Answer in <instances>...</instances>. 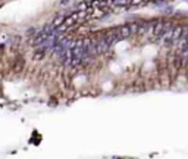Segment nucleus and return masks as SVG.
Wrapping results in <instances>:
<instances>
[{
	"mask_svg": "<svg viewBox=\"0 0 188 159\" xmlns=\"http://www.w3.org/2000/svg\"><path fill=\"white\" fill-rule=\"evenodd\" d=\"M144 0H129V5H132V6H138V5H141Z\"/></svg>",
	"mask_w": 188,
	"mask_h": 159,
	"instance_id": "6e6552de",
	"label": "nucleus"
},
{
	"mask_svg": "<svg viewBox=\"0 0 188 159\" xmlns=\"http://www.w3.org/2000/svg\"><path fill=\"white\" fill-rule=\"evenodd\" d=\"M144 2H154V0H144Z\"/></svg>",
	"mask_w": 188,
	"mask_h": 159,
	"instance_id": "9d476101",
	"label": "nucleus"
},
{
	"mask_svg": "<svg viewBox=\"0 0 188 159\" xmlns=\"http://www.w3.org/2000/svg\"><path fill=\"white\" fill-rule=\"evenodd\" d=\"M65 22V16H57L56 18V19H53V22H51V25H53V27H55V28H57V27H60L62 24Z\"/></svg>",
	"mask_w": 188,
	"mask_h": 159,
	"instance_id": "423d86ee",
	"label": "nucleus"
},
{
	"mask_svg": "<svg viewBox=\"0 0 188 159\" xmlns=\"http://www.w3.org/2000/svg\"><path fill=\"white\" fill-rule=\"evenodd\" d=\"M84 2H87V3H88V6H90V5H91V3L94 2V0H84Z\"/></svg>",
	"mask_w": 188,
	"mask_h": 159,
	"instance_id": "1a4fd4ad",
	"label": "nucleus"
},
{
	"mask_svg": "<svg viewBox=\"0 0 188 159\" xmlns=\"http://www.w3.org/2000/svg\"><path fill=\"white\" fill-rule=\"evenodd\" d=\"M44 55H46V50H44V49H43V50H41V49H38V50H37V52H35V53L33 55V57H34V61H41V59L44 57Z\"/></svg>",
	"mask_w": 188,
	"mask_h": 159,
	"instance_id": "39448f33",
	"label": "nucleus"
},
{
	"mask_svg": "<svg viewBox=\"0 0 188 159\" xmlns=\"http://www.w3.org/2000/svg\"><path fill=\"white\" fill-rule=\"evenodd\" d=\"M24 65H25V61H24L22 57L19 56L16 59L15 65H13V71H15V72H21V71H22V68H24Z\"/></svg>",
	"mask_w": 188,
	"mask_h": 159,
	"instance_id": "7ed1b4c3",
	"label": "nucleus"
},
{
	"mask_svg": "<svg viewBox=\"0 0 188 159\" xmlns=\"http://www.w3.org/2000/svg\"><path fill=\"white\" fill-rule=\"evenodd\" d=\"M128 25H129V30H131V34H132V35L138 34V28H140L138 22H131V24H128Z\"/></svg>",
	"mask_w": 188,
	"mask_h": 159,
	"instance_id": "20e7f679",
	"label": "nucleus"
},
{
	"mask_svg": "<svg viewBox=\"0 0 188 159\" xmlns=\"http://www.w3.org/2000/svg\"><path fill=\"white\" fill-rule=\"evenodd\" d=\"M113 5H116V6H127V5H129V0H113Z\"/></svg>",
	"mask_w": 188,
	"mask_h": 159,
	"instance_id": "0eeeda50",
	"label": "nucleus"
},
{
	"mask_svg": "<svg viewBox=\"0 0 188 159\" xmlns=\"http://www.w3.org/2000/svg\"><path fill=\"white\" fill-rule=\"evenodd\" d=\"M163 31H165V19H157L154 22V35H153V40H160V37L163 35Z\"/></svg>",
	"mask_w": 188,
	"mask_h": 159,
	"instance_id": "f257e3e1",
	"label": "nucleus"
},
{
	"mask_svg": "<svg viewBox=\"0 0 188 159\" xmlns=\"http://www.w3.org/2000/svg\"><path fill=\"white\" fill-rule=\"evenodd\" d=\"M118 34L121 39H129L131 37V30H129V25H121V27H118Z\"/></svg>",
	"mask_w": 188,
	"mask_h": 159,
	"instance_id": "f03ea898",
	"label": "nucleus"
}]
</instances>
